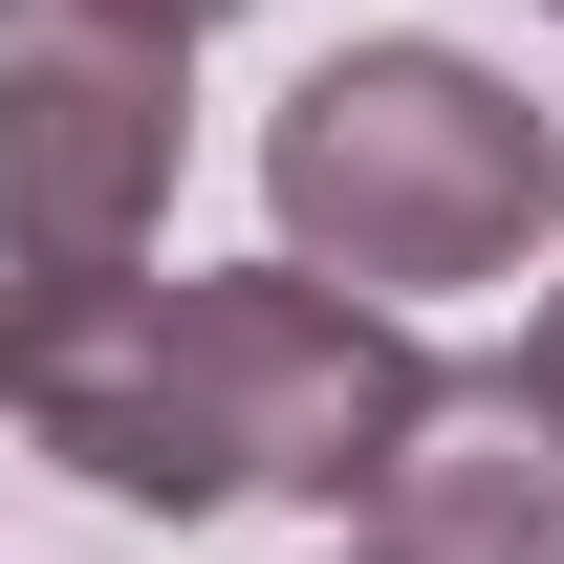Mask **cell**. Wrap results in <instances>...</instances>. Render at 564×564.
Wrapping results in <instances>:
<instances>
[{"instance_id":"cell-1","label":"cell","mask_w":564,"mask_h":564,"mask_svg":"<svg viewBox=\"0 0 564 564\" xmlns=\"http://www.w3.org/2000/svg\"><path fill=\"white\" fill-rule=\"evenodd\" d=\"M0 391L22 434L66 456L87 499H131V521H217V499H369L391 478V434L434 413V369L391 304L304 261H239V282H109L66 326H0Z\"/></svg>"},{"instance_id":"cell-2","label":"cell","mask_w":564,"mask_h":564,"mask_svg":"<svg viewBox=\"0 0 564 564\" xmlns=\"http://www.w3.org/2000/svg\"><path fill=\"white\" fill-rule=\"evenodd\" d=\"M261 217L348 304H456V282H521L564 239V131L478 44H326L261 109Z\"/></svg>"},{"instance_id":"cell-3","label":"cell","mask_w":564,"mask_h":564,"mask_svg":"<svg viewBox=\"0 0 564 564\" xmlns=\"http://www.w3.org/2000/svg\"><path fill=\"white\" fill-rule=\"evenodd\" d=\"M174 66L109 0H22L0 22V326H66L109 282H152V217H174Z\"/></svg>"},{"instance_id":"cell-4","label":"cell","mask_w":564,"mask_h":564,"mask_svg":"<svg viewBox=\"0 0 564 564\" xmlns=\"http://www.w3.org/2000/svg\"><path fill=\"white\" fill-rule=\"evenodd\" d=\"M369 564H564V413H543V369H434V413L369 478Z\"/></svg>"},{"instance_id":"cell-5","label":"cell","mask_w":564,"mask_h":564,"mask_svg":"<svg viewBox=\"0 0 564 564\" xmlns=\"http://www.w3.org/2000/svg\"><path fill=\"white\" fill-rule=\"evenodd\" d=\"M109 22H152V44H196V22H239V0H109Z\"/></svg>"},{"instance_id":"cell-6","label":"cell","mask_w":564,"mask_h":564,"mask_svg":"<svg viewBox=\"0 0 564 564\" xmlns=\"http://www.w3.org/2000/svg\"><path fill=\"white\" fill-rule=\"evenodd\" d=\"M521 369H543V413H564V282H543V326H521Z\"/></svg>"}]
</instances>
